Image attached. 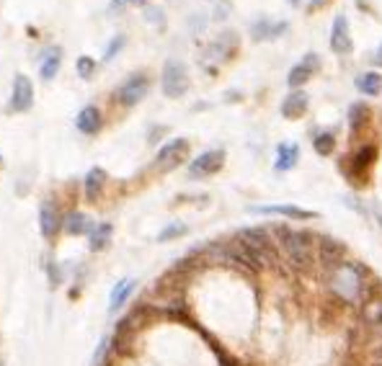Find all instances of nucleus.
<instances>
[{"label":"nucleus","instance_id":"obj_36","mask_svg":"<svg viewBox=\"0 0 382 366\" xmlns=\"http://www.w3.org/2000/svg\"><path fill=\"white\" fill-rule=\"evenodd\" d=\"M287 3H290V6H300L302 0H287Z\"/></svg>","mask_w":382,"mask_h":366},{"label":"nucleus","instance_id":"obj_14","mask_svg":"<svg viewBox=\"0 0 382 366\" xmlns=\"http://www.w3.org/2000/svg\"><path fill=\"white\" fill-rule=\"evenodd\" d=\"M352 34H349V18L344 13H338L330 26V49L336 54H349L352 52Z\"/></svg>","mask_w":382,"mask_h":366},{"label":"nucleus","instance_id":"obj_23","mask_svg":"<svg viewBox=\"0 0 382 366\" xmlns=\"http://www.w3.org/2000/svg\"><path fill=\"white\" fill-rule=\"evenodd\" d=\"M321 261H326L328 266H338L344 261V245L333 238H321Z\"/></svg>","mask_w":382,"mask_h":366},{"label":"nucleus","instance_id":"obj_8","mask_svg":"<svg viewBox=\"0 0 382 366\" xmlns=\"http://www.w3.org/2000/svg\"><path fill=\"white\" fill-rule=\"evenodd\" d=\"M39 232L44 240H54L62 232V209L54 199H44L39 204Z\"/></svg>","mask_w":382,"mask_h":366},{"label":"nucleus","instance_id":"obj_30","mask_svg":"<svg viewBox=\"0 0 382 366\" xmlns=\"http://www.w3.org/2000/svg\"><path fill=\"white\" fill-rule=\"evenodd\" d=\"M44 271H47V276H49V284H52V286H60L62 281H65V276H62V269L57 266V261H52V258H47V261H44Z\"/></svg>","mask_w":382,"mask_h":366},{"label":"nucleus","instance_id":"obj_39","mask_svg":"<svg viewBox=\"0 0 382 366\" xmlns=\"http://www.w3.org/2000/svg\"><path fill=\"white\" fill-rule=\"evenodd\" d=\"M0 366H3V364H0Z\"/></svg>","mask_w":382,"mask_h":366},{"label":"nucleus","instance_id":"obj_10","mask_svg":"<svg viewBox=\"0 0 382 366\" xmlns=\"http://www.w3.org/2000/svg\"><path fill=\"white\" fill-rule=\"evenodd\" d=\"M377 160V147L375 145H364V147L357 152V155H352V160H349V178L357 181V183H364L367 181V171L372 168V163Z\"/></svg>","mask_w":382,"mask_h":366},{"label":"nucleus","instance_id":"obj_16","mask_svg":"<svg viewBox=\"0 0 382 366\" xmlns=\"http://www.w3.org/2000/svg\"><path fill=\"white\" fill-rule=\"evenodd\" d=\"M106 181H109V176H106V171L98 168V165L85 173V178H83V196H85V202L96 204L98 199H101V194H104V188H106Z\"/></svg>","mask_w":382,"mask_h":366},{"label":"nucleus","instance_id":"obj_33","mask_svg":"<svg viewBox=\"0 0 382 366\" xmlns=\"http://www.w3.org/2000/svg\"><path fill=\"white\" fill-rule=\"evenodd\" d=\"M150 0H112V11L117 8H124V6H148Z\"/></svg>","mask_w":382,"mask_h":366},{"label":"nucleus","instance_id":"obj_24","mask_svg":"<svg viewBox=\"0 0 382 366\" xmlns=\"http://www.w3.org/2000/svg\"><path fill=\"white\" fill-rule=\"evenodd\" d=\"M357 88H359L364 96H380L382 75L380 73H362L359 78H357Z\"/></svg>","mask_w":382,"mask_h":366},{"label":"nucleus","instance_id":"obj_12","mask_svg":"<svg viewBox=\"0 0 382 366\" xmlns=\"http://www.w3.org/2000/svg\"><path fill=\"white\" fill-rule=\"evenodd\" d=\"M76 129L85 137H96L104 129V111L93 104L83 106L76 116Z\"/></svg>","mask_w":382,"mask_h":366},{"label":"nucleus","instance_id":"obj_13","mask_svg":"<svg viewBox=\"0 0 382 366\" xmlns=\"http://www.w3.org/2000/svg\"><path fill=\"white\" fill-rule=\"evenodd\" d=\"M62 54L65 52H62L60 44L44 47V52L39 57V78H42V83H52L57 78V73L62 68Z\"/></svg>","mask_w":382,"mask_h":366},{"label":"nucleus","instance_id":"obj_38","mask_svg":"<svg viewBox=\"0 0 382 366\" xmlns=\"http://www.w3.org/2000/svg\"><path fill=\"white\" fill-rule=\"evenodd\" d=\"M0 165H3V157H0Z\"/></svg>","mask_w":382,"mask_h":366},{"label":"nucleus","instance_id":"obj_17","mask_svg":"<svg viewBox=\"0 0 382 366\" xmlns=\"http://www.w3.org/2000/svg\"><path fill=\"white\" fill-rule=\"evenodd\" d=\"M253 214H279V217L287 219H315L318 214L310 209H302V207H294V204H269V207H251Z\"/></svg>","mask_w":382,"mask_h":366},{"label":"nucleus","instance_id":"obj_19","mask_svg":"<svg viewBox=\"0 0 382 366\" xmlns=\"http://www.w3.org/2000/svg\"><path fill=\"white\" fill-rule=\"evenodd\" d=\"M307 106H310V98H307L305 90H292V93L282 101V116H285V119H302Z\"/></svg>","mask_w":382,"mask_h":366},{"label":"nucleus","instance_id":"obj_37","mask_svg":"<svg viewBox=\"0 0 382 366\" xmlns=\"http://www.w3.org/2000/svg\"><path fill=\"white\" fill-rule=\"evenodd\" d=\"M210 3H215V6H217V3H220V0H210Z\"/></svg>","mask_w":382,"mask_h":366},{"label":"nucleus","instance_id":"obj_21","mask_svg":"<svg viewBox=\"0 0 382 366\" xmlns=\"http://www.w3.org/2000/svg\"><path fill=\"white\" fill-rule=\"evenodd\" d=\"M297 163H300V145H294V142H282V145H279L274 168H277L279 173H287V171H292Z\"/></svg>","mask_w":382,"mask_h":366},{"label":"nucleus","instance_id":"obj_28","mask_svg":"<svg viewBox=\"0 0 382 366\" xmlns=\"http://www.w3.org/2000/svg\"><path fill=\"white\" fill-rule=\"evenodd\" d=\"M96 68H98V62L93 60V57H88V54H80L76 60V73L80 75L83 80L93 78V75H96Z\"/></svg>","mask_w":382,"mask_h":366},{"label":"nucleus","instance_id":"obj_27","mask_svg":"<svg viewBox=\"0 0 382 366\" xmlns=\"http://www.w3.org/2000/svg\"><path fill=\"white\" fill-rule=\"evenodd\" d=\"M127 47V34H114L109 42H106V49H104V54H101V60L104 62H112L117 54L121 52Z\"/></svg>","mask_w":382,"mask_h":366},{"label":"nucleus","instance_id":"obj_2","mask_svg":"<svg viewBox=\"0 0 382 366\" xmlns=\"http://www.w3.org/2000/svg\"><path fill=\"white\" fill-rule=\"evenodd\" d=\"M330 286H333V292H336L341 299H346V302L359 299L362 289H364V269L357 266V263L341 261L338 266H333Z\"/></svg>","mask_w":382,"mask_h":366},{"label":"nucleus","instance_id":"obj_35","mask_svg":"<svg viewBox=\"0 0 382 366\" xmlns=\"http://www.w3.org/2000/svg\"><path fill=\"white\" fill-rule=\"evenodd\" d=\"M375 65H380L382 68V44L377 47V52H375Z\"/></svg>","mask_w":382,"mask_h":366},{"label":"nucleus","instance_id":"obj_7","mask_svg":"<svg viewBox=\"0 0 382 366\" xmlns=\"http://www.w3.org/2000/svg\"><path fill=\"white\" fill-rule=\"evenodd\" d=\"M34 106V83H31L29 75H16L13 78V88H11V101H8V109L13 114H26Z\"/></svg>","mask_w":382,"mask_h":366},{"label":"nucleus","instance_id":"obj_1","mask_svg":"<svg viewBox=\"0 0 382 366\" xmlns=\"http://www.w3.org/2000/svg\"><path fill=\"white\" fill-rule=\"evenodd\" d=\"M279 238V245L285 250L287 261L297 266V269H305L313 261V240L307 232H294L290 227H274Z\"/></svg>","mask_w":382,"mask_h":366},{"label":"nucleus","instance_id":"obj_9","mask_svg":"<svg viewBox=\"0 0 382 366\" xmlns=\"http://www.w3.org/2000/svg\"><path fill=\"white\" fill-rule=\"evenodd\" d=\"M235 49H238V37H235V31H222L215 42H210L207 52H204V60L215 62V65H222V62H227L232 54H235Z\"/></svg>","mask_w":382,"mask_h":366},{"label":"nucleus","instance_id":"obj_4","mask_svg":"<svg viewBox=\"0 0 382 366\" xmlns=\"http://www.w3.org/2000/svg\"><path fill=\"white\" fill-rule=\"evenodd\" d=\"M189 70L181 60H165L163 73H160V90L165 98H181L189 90Z\"/></svg>","mask_w":382,"mask_h":366},{"label":"nucleus","instance_id":"obj_26","mask_svg":"<svg viewBox=\"0 0 382 366\" xmlns=\"http://www.w3.org/2000/svg\"><path fill=\"white\" fill-rule=\"evenodd\" d=\"M313 150L318 152V155L328 157L333 150H336V137H333V132H321V135L313 137Z\"/></svg>","mask_w":382,"mask_h":366},{"label":"nucleus","instance_id":"obj_15","mask_svg":"<svg viewBox=\"0 0 382 366\" xmlns=\"http://www.w3.org/2000/svg\"><path fill=\"white\" fill-rule=\"evenodd\" d=\"M287 29H290L287 21H271V18L263 16V18L251 23V39H253V42H274V39L282 37Z\"/></svg>","mask_w":382,"mask_h":366},{"label":"nucleus","instance_id":"obj_11","mask_svg":"<svg viewBox=\"0 0 382 366\" xmlns=\"http://www.w3.org/2000/svg\"><path fill=\"white\" fill-rule=\"evenodd\" d=\"M321 70V57L315 52H307L305 57H302V62H297L292 70H290V75H287V83H290V88L297 90L300 85H305L310 78H313L315 73Z\"/></svg>","mask_w":382,"mask_h":366},{"label":"nucleus","instance_id":"obj_3","mask_svg":"<svg viewBox=\"0 0 382 366\" xmlns=\"http://www.w3.org/2000/svg\"><path fill=\"white\" fill-rule=\"evenodd\" d=\"M153 88V78L145 70H135L132 75H127L124 80L114 88V104H119L121 109H135L137 104H143L145 96Z\"/></svg>","mask_w":382,"mask_h":366},{"label":"nucleus","instance_id":"obj_32","mask_svg":"<svg viewBox=\"0 0 382 366\" xmlns=\"http://www.w3.org/2000/svg\"><path fill=\"white\" fill-rule=\"evenodd\" d=\"M145 18H148V21H153V23H160V21H163V11H160V8L148 6V8H145Z\"/></svg>","mask_w":382,"mask_h":366},{"label":"nucleus","instance_id":"obj_5","mask_svg":"<svg viewBox=\"0 0 382 366\" xmlns=\"http://www.w3.org/2000/svg\"><path fill=\"white\" fill-rule=\"evenodd\" d=\"M189 150H191L189 140L176 137V140H171L168 145H163V147L157 150L153 168H155L157 173H168V171H173V168H179V165L189 157Z\"/></svg>","mask_w":382,"mask_h":366},{"label":"nucleus","instance_id":"obj_18","mask_svg":"<svg viewBox=\"0 0 382 366\" xmlns=\"http://www.w3.org/2000/svg\"><path fill=\"white\" fill-rule=\"evenodd\" d=\"M90 230H93V219H90L88 214H83V212L78 209L62 214V232H65V235L83 238V235H88Z\"/></svg>","mask_w":382,"mask_h":366},{"label":"nucleus","instance_id":"obj_31","mask_svg":"<svg viewBox=\"0 0 382 366\" xmlns=\"http://www.w3.org/2000/svg\"><path fill=\"white\" fill-rule=\"evenodd\" d=\"M230 11H232L230 0H220L217 8H215V21H225L227 16H230Z\"/></svg>","mask_w":382,"mask_h":366},{"label":"nucleus","instance_id":"obj_25","mask_svg":"<svg viewBox=\"0 0 382 366\" xmlns=\"http://www.w3.org/2000/svg\"><path fill=\"white\" fill-rule=\"evenodd\" d=\"M189 232V224L179 222V219H173L163 227V230L157 232V243H168V240H176V238H184Z\"/></svg>","mask_w":382,"mask_h":366},{"label":"nucleus","instance_id":"obj_29","mask_svg":"<svg viewBox=\"0 0 382 366\" xmlns=\"http://www.w3.org/2000/svg\"><path fill=\"white\" fill-rule=\"evenodd\" d=\"M367 106L364 104H354L352 109H349V127H352V132H359V127L367 121Z\"/></svg>","mask_w":382,"mask_h":366},{"label":"nucleus","instance_id":"obj_20","mask_svg":"<svg viewBox=\"0 0 382 366\" xmlns=\"http://www.w3.org/2000/svg\"><path fill=\"white\" fill-rule=\"evenodd\" d=\"M135 289H137V281L135 279H121L119 284L114 286L112 289V297H109V312H119L121 307L127 305L129 302V297L135 294Z\"/></svg>","mask_w":382,"mask_h":366},{"label":"nucleus","instance_id":"obj_34","mask_svg":"<svg viewBox=\"0 0 382 366\" xmlns=\"http://www.w3.org/2000/svg\"><path fill=\"white\" fill-rule=\"evenodd\" d=\"M328 3H330V0H310V3H307V13H315V11L326 8Z\"/></svg>","mask_w":382,"mask_h":366},{"label":"nucleus","instance_id":"obj_6","mask_svg":"<svg viewBox=\"0 0 382 366\" xmlns=\"http://www.w3.org/2000/svg\"><path fill=\"white\" fill-rule=\"evenodd\" d=\"M225 165V150H204L202 155L189 163V178H210L222 171Z\"/></svg>","mask_w":382,"mask_h":366},{"label":"nucleus","instance_id":"obj_22","mask_svg":"<svg viewBox=\"0 0 382 366\" xmlns=\"http://www.w3.org/2000/svg\"><path fill=\"white\" fill-rule=\"evenodd\" d=\"M112 224L109 222H98L93 224V230L85 235L88 238V250L90 253H101V250H106L109 248V243H112Z\"/></svg>","mask_w":382,"mask_h":366}]
</instances>
